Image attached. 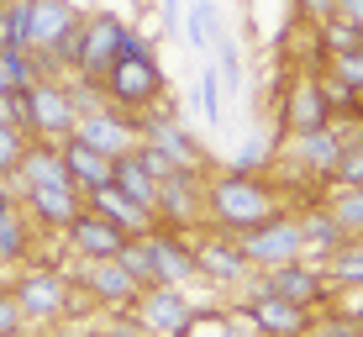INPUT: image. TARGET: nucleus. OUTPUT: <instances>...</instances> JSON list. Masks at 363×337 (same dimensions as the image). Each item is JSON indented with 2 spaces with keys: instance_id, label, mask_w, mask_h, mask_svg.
Listing matches in <instances>:
<instances>
[{
  "instance_id": "35",
  "label": "nucleus",
  "mask_w": 363,
  "mask_h": 337,
  "mask_svg": "<svg viewBox=\"0 0 363 337\" xmlns=\"http://www.w3.org/2000/svg\"><path fill=\"white\" fill-rule=\"evenodd\" d=\"M321 32V48H327V58L337 53H358L363 48V27H353V21H342V16H332L327 27H316Z\"/></svg>"
},
{
  "instance_id": "23",
  "label": "nucleus",
  "mask_w": 363,
  "mask_h": 337,
  "mask_svg": "<svg viewBox=\"0 0 363 337\" xmlns=\"http://www.w3.org/2000/svg\"><path fill=\"white\" fill-rule=\"evenodd\" d=\"M84 206H95L100 216H106V221H116V227L127 232V237H147V232L158 227V216H153V211H147V206H137L132 195H121L116 184H106V190H95V195H90V201H84Z\"/></svg>"
},
{
  "instance_id": "31",
  "label": "nucleus",
  "mask_w": 363,
  "mask_h": 337,
  "mask_svg": "<svg viewBox=\"0 0 363 337\" xmlns=\"http://www.w3.org/2000/svg\"><path fill=\"white\" fill-rule=\"evenodd\" d=\"M27 11L32 0H6V11H0V53H27Z\"/></svg>"
},
{
  "instance_id": "42",
  "label": "nucleus",
  "mask_w": 363,
  "mask_h": 337,
  "mask_svg": "<svg viewBox=\"0 0 363 337\" xmlns=\"http://www.w3.org/2000/svg\"><path fill=\"white\" fill-rule=\"evenodd\" d=\"M11 95H16V90H11V79H6V58H0V106H6Z\"/></svg>"
},
{
  "instance_id": "29",
  "label": "nucleus",
  "mask_w": 363,
  "mask_h": 337,
  "mask_svg": "<svg viewBox=\"0 0 363 337\" xmlns=\"http://www.w3.org/2000/svg\"><path fill=\"white\" fill-rule=\"evenodd\" d=\"M274 148H279V137H274V132H264V137L247 132L227 169H237V174H269V169H274Z\"/></svg>"
},
{
  "instance_id": "5",
  "label": "nucleus",
  "mask_w": 363,
  "mask_h": 337,
  "mask_svg": "<svg viewBox=\"0 0 363 337\" xmlns=\"http://www.w3.org/2000/svg\"><path fill=\"white\" fill-rule=\"evenodd\" d=\"M332 101L321 74L306 69H284L274 84V137H306V132H327L332 127Z\"/></svg>"
},
{
  "instance_id": "24",
  "label": "nucleus",
  "mask_w": 363,
  "mask_h": 337,
  "mask_svg": "<svg viewBox=\"0 0 363 337\" xmlns=\"http://www.w3.org/2000/svg\"><path fill=\"white\" fill-rule=\"evenodd\" d=\"M111 184H116L121 195H132L137 206H147V211L158 206V179L147 174V164H143V158H137V148L116 158V179H111Z\"/></svg>"
},
{
  "instance_id": "25",
  "label": "nucleus",
  "mask_w": 363,
  "mask_h": 337,
  "mask_svg": "<svg viewBox=\"0 0 363 337\" xmlns=\"http://www.w3.org/2000/svg\"><path fill=\"white\" fill-rule=\"evenodd\" d=\"M327 274L337 295H363V237H347L342 253L327 258Z\"/></svg>"
},
{
  "instance_id": "40",
  "label": "nucleus",
  "mask_w": 363,
  "mask_h": 337,
  "mask_svg": "<svg viewBox=\"0 0 363 337\" xmlns=\"http://www.w3.org/2000/svg\"><path fill=\"white\" fill-rule=\"evenodd\" d=\"M158 11H164V32H179L184 27V0H164Z\"/></svg>"
},
{
  "instance_id": "36",
  "label": "nucleus",
  "mask_w": 363,
  "mask_h": 337,
  "mask_svg": "<svg viewBox=\"0 0 363 337\" xmlns=\"http://www.w3.org/2000/svg\"><path fill=\"white\" fill-rule=\"evenodd\" d=\"M121 269H127L132 274V280L137 284H143V290H147V284H158V269H153V253H147V243H143V237H127V248H121Z\"/></svg>"
},
{
  "instance_id": "28",
  "label": "nucleus",
  "mask_w": 363,
  "mask_h": 337,
  "mask_svg": "<svg viewBox=\"0 0 363 337\" xmlns=\"http://www.w3.org/2000/svg\"><path fill=\"white\" fill-rule=\"evenodd\" d=\"M195 101H200V116H206V127H211V132H221V127H227V84H221L216 64H206V69H200Z\"/></svg>"
},
{
  "instance_id": "1",
  "label": "nucleus",
  "mask_w": 363,
  "mask_h": 337,
  "mask_svg": "<svg viewBox=\"0 0 363 337\" xmlns=\"http://www.w3.org/2000/svg\"><path fill=\"white\" fill-rule=\"evenodd\" d=\"M284 211V195L269 174H237V169H206V221L200 227L247 237L253 227H264L269 216Z\"/></svg>"
},
{
  "instance_id": "6",
  "label": "nucleus",
  "mask_w": 363,
  "mask_h": 337,
  "mask_svg": "<svg viewBox=\"0 0 363 337\" xmlns=\"http://www.w3.org/2000/svg\"><path fill=\"white\" fill-rule=\"evenodd\" d=\"M200 316V301L190 295V284H147L137 290V301L127 311V321L143 337H184Z\"/></svg>"
},
{
  "instance_id": "18",
  "label": "nucleus",
  "mask_w": 363,
  "mask_h": 337,
  "mask_svg": "<svg viewBox=\"0 0 363 337\" xmlns=\"http://www.w3.org/2000/svg\"><path fill=\"white\" fill-rule=\"evenodd\" d=\"M79 21H84L79 0H32V11H27V43H32V53L58 48L64 37L79 32Z\"/></svg>"
},
{
  "instance_id": "41",
  "label": "nucleus",
  "mask_w": 363,
  "mask_h": 337,
  "mask_svg": "<svg viewBox=\"0 0 363 337\" xmlns=\"http://www.w3.org/2000/svg\"><path fill=\"white\" fill-rule=\"evenodd\" d=\"M337 16L353 21V27H363V0H337Z\"/></svg>"
},
{
  "instance_id": "7",
  "label": "nucleus",
  "mask_w": 363,
  "mask_h": 337,
  "mask_svg": "<svg viewBox=\"0 0 363 337\" xmlns=\"http://www.w3.org/2000/svg\"><path fill=\"white\" fill-rule=\"evenodd\" d=\"M232 311H237V316H242L258 337H306V332H311V321H316V311H306V306L284 301V295L258 290L253 280H247L242 290H237Z\"/></svg>"
},
{
  "instance_id": "12",
  "label": "nucleus",
  "mask_w": 363,
  "mask_h": 337,
  "mask_svg": "<svg viewBox=\"0 0 363 337\" xmlns=\"http://www.w3.org/2000/svg\"><path fill=\"white\" fill-rule=\"evenodd\" d=\"M195 264H200V284H216V290H242L253 280V264H247L242 243L227 232H195Z\"/></svg>"
},
{
  "instance_id": "4",
  "label": "nucleus",
  "mask_w": 363,
  "mask_h": 337,
  "mask_svg": "<svg viewBox=\"0 0 363 337\" xmlns=\"http://www.w3.org/2000/svg\"><path fill=\"white\" fill-rule=\"evenodd\" d=\"M6 111L32 143H64V137H74V127H79V111H74L69 84L58 79V74L37 79L32 90H16L6 101Z\"/></svg>"
},
{
  "instance_id": "3",
  "label": "nucleus",
  "mask_w": 363,
  "mask_h": 337,
  "mask_svg": "<svg viewBox=\"0 0 363 337\" xmlns=\"http://www.w3.org/2000/svg\"><path fill=\"white\" fill-rule=\"evenodd\" d=\"M11 295H16L21 321H27L32 332H53L58 321L79 316V301H84L79 284L58 264H32L27 274H16V280H11Z\"/></svg>"
},
{
  "instance_id": "32",
  "label": "nucleus",
  "mask_w": 363,
  "mask_h": 337,
  "mask_svg": "<svg viewBox=\"0 0 363 337\" xmlns=\"http://www.w3.org/2000/svg\"><path fill=\"white\" fill-rule=\"evenodd\" d=\"M321 201L332 206V216L342 221L347 237H363V184H353V190H321Z\"/></svg>"
},
{
  "instance_id": "14",
  "label": "nucleus",
  "mask_w": 363,
  "mask_h": 337,
  "mask_svg": "<svg viewBox=\"0 0 363 337\" xmlns=\"http://www.w3.org/2000/svg\"><path fill=\"white\" fill-rule=\"evenodd\" d=\"M137 132H143V143L164 148L174 164H184V169H206L211 164L206 143L184 127V116H179V106H174V101H164L158 111H147V116H137Z\"/></svg>"
},
{
  "instance_id": "20",
  "label": "nucleus",
  "mask_w": 363,
  "mask_h": 337,
  "mask_svg": "<svg viewBox=\"0 0 363 337\" xmlns=\"http://www.w3.org/2000/svg\"><path fill=\"white\" fill-rule=\"evenodd\" d=\"M58 153H64V169H69V179H74V190L90 201L95 190H106L111 179H116V158H106L100 148H90L84 137H64L58 143Z\"/></svg>"
},
{
  "instance_id": "37",
  "label": "nucleus",
  "mask_w": 363,
  "mask_h": 337,
  "mask_svg": "<svg viewBox=\"0 0 363 337\" xmlns=\"http://www.w3.org/2000/svg\"><path fill=\"white\" fill-rule=\"evenodd\" d=\"M337 16V0H290V21L300 27H327Z\"/></svg>"
},
{
  "instance_id": "44",
  "label": "nucleus",
  "mask_w": 363,
  "mask_h": 337,
  "mask_svg": "<svg viewBox=\"0 0 363 337\" xmlns=\"http://www.w3.org/2000/svg\"><path fill=\"white\" fill-rule=\"evenodd\" d=\"M0 11H6V0H0Z\"/></svg>"
},
{
  "instance_id": "9",
  "label": "nucleus",
  "mask_w": 363,
  "mask_h": 337,
  "mask_svg": "<svg viewBox=\"0 0 363 337\" xmlns=\"http://www.w3.org/2000/svg\"><path fill=\"white\" fill-rule=\"evenodd\" d=\"M69 280L79 284V295L90 301V311H116V316H127L137 290H143V284L121 269V258H74Z\"/></svg>"
},
{
  "instance_id": "11",
  "label": "nucleus",
  "mask_w": 363,
  "mask_h": 337,
  "mask_svg": "<svg viewBox=\"0 0 363 337\" xmlns=\"http://www.w3.org/2000/svg\"><path fill=\"white\" fill-rule=\"evenodd\" d=\"M127 32H132V21L116 16V11H84V21H79V69L74 74H84V79L100 84L111 74V64L121 58Z\"/></svg>"
},
{
  "instance_id": "27",
  "label": "nucleus",
  "mask_w": 363,
  "mask_h": 337,
  "mask_svg": "<svg viewBox=\"0 0 363 337\" xmlns=\"http://www.w3.org/2000/svg\"><path fill=\"white\" fill-rule=\"evenodd\" d=\"M184 337H258L253 327H247L242 316H237L232 306H200V316H195V327L184 332Z\"/></svg>"
},
{
  "instance_id": "17",
  "label": "nucleus",
  "mask_w": 363,
  "mask_h": 337,
  "mask_svg": "<svg viewBox=\"0 0 363 337\" xmlns=\"http://www.w3.org/2000/svg\"><path fill=\"white\" fill-rule=\"evenodd\" d=\"M74 137H84V143H90V148H100L106 158H121V153H132V148L143 143V132H137V116L116 111L111 101L100 106V111H90V116H79Z\"/></svg>"
},
{
  "instance_id": "38",
  "label": "nucleus",
  "mask_w": 363,
  "mask_h": 337,
  "mask_svg": "<svg viewBox=\"0 0 363 337\" xmlns=\"http://www.w3.org/2000/svg\"><path fill=\"white\" fill-rule=\"evenodd\" d=\"M137 158L147 164V174H153V179H169V174H179V169H184V164H174L164 148H153V143H137Z\"/></svg>"
},
{
  "instance_id": "26",
  "label": "nucleus",
  "mask_w": 363,
  "mask_h": 337,
  "mask_svg": "<svg viewBox=\"0 0 363 337\" xmlns=\"http://www.w3.org/2000/svg\"><path fill=\"white\" fill-rule=\"evenodd\" d=\"M216 32H221L216 0H190V6H184V37H190V48H195V53H211Z\"/></svg>"
},
{
  "instance_id": "8",
  "label": "nucleus",
  "mask_w": 363,
  "mask_h": 337,
  "mask_svg": "<svg viewBox=\"0 0 363 337\" xmlns=\"http://www.w3.org/2000/svg\"><path fill=\"white\" fill-rule=\"evenodd\" d=\"M253 284H258V290H269V295H284V301H295L306 311L337 306L332 274H327V264H316V258H295V264H279V269H258Z\"/></svg>"
},
{
  "instance_id": "30",
  "label": "nucleus",
  "mask_w": 363,
  "mask_h": 337,
  "mask_svg": "<svg viewBox=\"0 0 363 337\" xmlns=\"http://www.w3.org/2000/svg\"><path fill=\"white\" fill-rule=\"evenodd\" d=\"M27 148H32V137L11 121V111L0 106V184L6 179H16V169H21V158H27Z\"/></svg>"
},
{
  "instance_id": "22",
  "label": "nucleus",
  "mask_w": 363,
  "mask_h": 337,
  "mask_svg": "<svg viewBox=\"0 0 363 337\" xmlns=\"http://www.w3.org/2000/svg\"><path fill=\"white\" fill-rule=\"evenodd\" d=\"M32 248H37V227H32L27 211H21V195L0 184V269L27 264Z\"/></svg>"
},
{
  "instance_id": "34",
  "label": "nucleus",
  "mask_w": 363,
  "mask_h": 337,
  "mask_svg": "<svg viewBox=\"0 0 363 337\" xmlns=\"http://www.w3.org/2000/svg\"><path fill=\"white\" fill-rule=\"evenodd\" d=\"M321 79L337 84V90H358V95H363V48H358V53H337V58H327Z\"/></svg>"
},
{
  "instance_id": "33",
  "label": "nucleus",
  "mask_w": 363,
  "mask_h": 337,
  "mask_svg": "<svg viewBox=\"0 0 363 337\" xmlns=\"http://www.w3.org/2000/svg\"><path fill=\"white\" fill-rule=\"evenodd\" d=\"M216 74H221V84H227V95H242L247 90V69H242V53H237V43L227 32H216Z\"/></svg>"
},
{
  "instance_id": "10",
  "label": "nucleus",
  "mask_w": 363,
  "mask_h": 337,
  "mask_svg": "<svg viewBox=\"0 0 363 337\" xmlns=\"http://www.w3.org/2000/svg\"><path fill=\"white\" fill-rule=\"evenodd\" d=\"M247 253V264L258 269H279V264H295V258H306V232H300V211L284 206L279 216H269L264 227H253L247 237H237Z\"/></svg>"
},
{
  "instance_id": "21",
  "label": "nucleus",
  "mask_w": 363,
  "mask_h": 337,
  "mask_svg": "<svg viewBox=\"0 0 363 337\" xmlns=\"http://www.w3.org/2000/svg\"><path fill=\"white\" fill-rule=\"evenodd\" d=\"M295 211H300V232H306V258L327 264L332 253H342V248H347V232H342V221L332 216V206L321 201V195L300 201Z\"/></svg>"
},
{
  "instance_id": "43",
  "label": "nucleus",
  "mask_w": 363,
  "mask_h": 337,
  "mask_svg": "<svg viewBox=\"0 0 363 337\" xmlns=\"http://www.w3.org/2000/svg\"><path fill=\"white\" fill-rule=\"evenodd\" d=\"M43 337H84V332H64V321H58L53 332H43Z\"/></svg>"
},
{
  "instance_id": "15",
  "label": "nucleus",
  "mask_w": 363,
  "mask_h": 337,
  "mask_svg": "<svg viewBox=\"0 0 363 337\" xmlns=\"http://www.w3.org/2000/svg\"><path fill=\"white\" fill-rule=\"evenodd\" d=\"M16 195H21V211L32 216V227L48 232V237H64L69 221L84 211V195L74 190V179H58V184H21Z\"/></svg>"
},
{
  "instance_id": "19",
  "label": "nucleus",
  "mask_w": 363,
  "mask_h": 337,
  "mask_svg": "<svg viewBox=\"0 0 363 337\" xmlns=\"http://www.w3.org/2000/svg\"><path fill=\"white\" fill-rule=\"evenodd\" d=\"M64 243H69V253H74V258H116L121 248H127V232H121L116 221H106L95 206H84L79 216L69 221Z\"/></svg>"
},
{
  "instance_id": "2",
  "label": "nucleus",
  "mask_w": 363,
  "mask_h": 337,
  "mask_svg": "<svg viewBox=\"0 0 363 337\" xmlns=\"http://www.w3.org/2000/svg\"><path fill=\"white\" fill-rule=\"evenodd\" d=\"M100 90H106V101L116 111H127V116H147V111H158L169 101V69L164 58H158L153 37L143 32H127V43H121V58L111 64V74L100 79Z\"/></svg>"
},
{
  "instance_id": "13",
  "label": "nucleus",
  "mask_w": 363,
  "mask_h": 337,
  "mask_svg": "<svg viewBox=\"0 0 363 337\" xmlns=\"http://www.w3.org/2000/svg\"><path fill=\"white\" fill-rule=\"evenodd\" d=\"M153 216H158V227L200 232V221H206V169H179L169 179H158Z\"/></svg>"
},
{
  "instance_id": "39",
  "label": "nucleus",
  "mask_w": 363,
  "mask_h": 337,
  "mask_svg": "<svg viewBox=\"0 0 363 337\" xmlns=\"http://www.w3.org/2000/svg\"><path fill=\"white\" fill-rule=\"evenodd\" d=\"M11 332H27V321H21V306L11 295V284H0V337H11Z\"/></svg>"
},
{
  "instance_id": "16",
  "label": "nucleus",
  "mask_w": 363,
  "mask_h": 337,
  "mask_svg": "<svg viewBox=\"0 0 363 337\" xmlns=\"http://www.w3.org/2000/svg\"><path fill=\"white\" fill-rule=\"evenodd\" d=\"M147 253H153L158 284H200V264H195V232L179 227H153L143 237Z\"/></svg>"
}]
</instances>
